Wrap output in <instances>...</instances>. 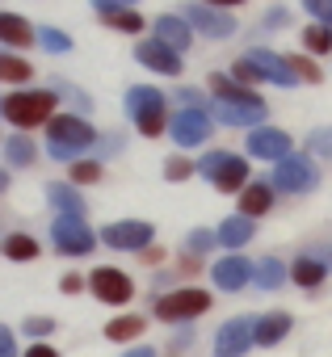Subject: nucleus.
Instances as JSON below:
<instances>
[{"label":"nucleus","instance_id":"obj_1","mask_svg":"<svg viewBox=\"0 0 332 357\" xmlns=\"http://www.w3.org/2000/svg\"><path fill=\"white\" fill-rule=\"evenodd\" d=\"M126 109H130V118H135V126L143 135H160L164 130V93L160 89H147V84L130 89L126 93Z\"/></svg>","mask_w":332,"mask_h":357},{"label":"nucleus","instance_id":"obj_2","mask_svg":"<svg viewBox=\"0 0 332 357\" xmlns=\"http://www.w3.org/2000/svg\"><path fill=\"white\" fill-rule=\"evenodd\" d=\"M51 155L55 160H72L76 151H84L97 135H93V126L89 122H80V118H51Z\"/></svg>","mask_w":332,"mask_h":357},{"label":"nucleus","instance_id":"obj_3","mask_svg":"<svg viewBox=\"0 0 332 357\" xmlns=\"http://www.w3.org/2000/svg\"><path fill=\"white\" fill-rule=\"evenodd\" d=\"M202 172H206V181H211L215 190H223V194H232V190H248V185H244V181H248V164H244L240 155L211 151V155L202 160Z\"/></svg>","mask_w":332,"mask_h":357},{"label":"nucleus","instance_id":"obj_4","mask_svg":"<svg viewBox=\"0 0 332 357\" xmlns=\"http://www.w3.org/2000/svg\"><path fill=\"white\" fill-rule=\"evenodd\" d=\"M51 109H55V97L51 93H13L5 101V118L13 126H38V122L51 118Z\"/></svg>","mask_w":332,"mask_h":357},{"label":"nucleus","instance_id":"obj_5","mask_svg":"<svg viewBox=\"0 0 332 357\" xmlns=\"http://www.w3.org/2000/svg\"><path fill=\"white\" fill-rule=\"evenodd\" d=\"M315 181H319V172L307 155H286L273 172V185L286 194H307V190H315Z\"/></svg>","mask_w":332,"mask_h":357},{"label":"nucleus","instance_id":"obj_6","mask_svg":"<svg viewBox=\"0 0 332 357\" xmlns=\"http://www.w3.org/2000/svg\"><path fill=\"white\" fill-rule=\"evenodd\" d=\"M206 307H211V294H206V290H177V294H164V298L156 303V315L169 319V324H177V319L202 315Z\"/></svg>","mask_w":332,"mask_h":357},{"label":"nucleus","instance_id":"obj_7","mask_svg":"<svg viewBox=\"0 0 332 357\" xmlns=\"http://www.w3.org/2000/svg\"><path fill=\"white\" fill-rule=\"evenodd\" d=\"M51 240H55V248H59V252H72V257H84V252L97 244V240H93V231L84 227V219H80V215H63V219H55Z\"/></svg>","mask_w":332,"mask_h":357},{"label":"nucleus","instance_id":"obj_8","mask_svg":"<svg viewBox=\"0 0 332 357\" xmlns=\"http://www.w3.org/2000/svg\"><path fill=\"white\" fill-rule=\"evenodd\" d=\"M257 340V324L252 319H227L215 336V357H244L248 344Z\"/></svg>","mask_w":332,"mask_h":357},{"label":"nucleus","instance_id":"obj_9","mask_svg":"<svg viewBox=\"0 0 332 357\" xmlns=\"http://www.w3.org/2000/svg\"><path fill=\"white\" fill-rule=\"evenodd\" d=\"M186 22H190L194 30H202L206 38H227V34H236V17L223 13V9H211V5H190V9H186Z\"/></svg>","mask_w":332,"mask_h":357},{"label":"nucleus","instance_id":"obj_10","mask_svg":"<svg viewBox=\"0 0 332 357\" xmlns=\"http://www.w3.org/2000/svg\"><path fill=\"white\" fill-rule=\"evenodd\" d=\"M173 139H177L181 147L206 143V139H211V114H206V109H181V114L173 118Z\"/></svg>","mask_w":332,"mask_h":357},{"label":"nucleus","instance_id":"obj_11","mask_svg":"<svg viewBox=\"0 0 332 357\" xmlns=\"http://www.w3.org/2000/svg\"><path fill=\"white\" fill-rule=\"evenodd\" d=\"M215 118L227 126H257L265 118V101L248 97V101H215Z\"/></svg>","mask_w":332,"mask_h":357},{"label":"nucleus","instance_id":"obj_12","mask_svg":"<svg viewBox=\"0 0 332 357\" xmlns=\"http://www.w3.org/2000/svg\"><path fill=\"white\" fill-rule=\"evenodd\" d=\"M248 151L252 155H261V160H286L290 155V135L286 130H273V126H257L252 135H248Z\"/></svg>","mask_w":332,"mask_h":357},{"label":"nucleus","instance_id":"obj_13","mask_svg":"<svg viewBox=\"0 0 332 357\" xmlns=\"http://www.w3.org/2000/svg\"><path fill=\"white\" fill-rule=\"evenodd\" d=\"M156 231H151V223H110L105 231H101V240L110 244V248H126V252H135V248H147V240H151Z\"/></svg>","mask_w":332,"mask_h":357},{"label":"nucleus","instance_id":"obj_14","mask_svg":"<svg viewBox=\"0 0 332 357\" xmlns=\"http://www.w3.org/2000/svg\"><path fill=\"white\" fill-rule=\"evenodd\" d=\"M244 59H248V63L257 68V76H261V80H269V84H282V89H290V84L299 80V76L290 72V63H286L282 55H273V51H248Z\"/></svg>","mask_w":332,"mask_h":357},{"label":"nucleus","instance_id":"obj_15","mask_svg":"<svg viewBox=\"0 0 332 357\" xmlns=\"http://www.w3.org/2000/svg\"><path fill=\"white\" fill-rule=\"evenodd\" d=\"M135 59L147 63L151 72H164V76H177V72H181V55L169 51L164 43H156V38H151V43H139V47H135Z\"/></svg>","mask_w":332,"mask_h":357},{"label":"nucleus","instance_id":"obj_16","mask_svg":"<svg viewBox=\"0 0 332 357\" xmlns=\"http://www.w3.org/2000/svg\"><path fill=\"white\" fill-rule=\"evenodd\" d=\"M93 294L101 298V303H126L130 298V278L126 273H118V269H97L93 273Z\"/></svg>","mask_w":332,"mask_h":357},{"label":"nucleus","instance_id":"obj_17","mask_svg":"<svg viewBox=\"0 0 332 357\" xmlns=\"http://www.w3.org/2000/svg\"><path fill=\"white\" fill-rule=\"evenodd\" d=\"M211 278H215V286H219V290H240V286L252 278V265H248L244 257H227V261H219V265H215V273H211Z\"/></svg>","mask_w":332,"mask_h":357},{"label":"nucleus","instance_id":"obj_18","mask_svg":"<svg viewBox=\"0 0 332 357\" xmlns=\"http://www.w3.org/2000/svg\"><path fill=\"white\" fill-rule=\"evenodd\" d=\"M156 43H164L169 51H186L190 47V22H181V17H160L156 22Z\"/></svg>","mask_w":332,"mask_h":357},{"label":"nucleus","instance_id":"obj_19","mask_svg":"<svg viewBox=\"0 0 332 357\" xmlns=\"http://www.w3.org/2000/svg\"><path fill=\"white\" fill-rule=\"evenodd\" d=\"M219 244H227V248H240V244H248L252 240V219H244V215H232L219 231Z\"/></svg>","mask_w":332,"mask_h":357},{"label":"nucleus","instance_id":"obj_20","mask_svg":"<svg viewBox=\"0 0 332 357\" xmlns=\"http://www.w3.org/2000/svg\"><path fill=\"white\" fill-rule=\"evenodd\" d=\"M286 332H290V315H282V311L257 319V344H278Z\"/></svg>","mask_w":332,"mask_h":357},{"label":"nucleus","instance_id":"obj_21","mask_svg":"<svg viewBox=\"0 0 332 357\" xmlns=\"http://www.w3.org/2000/svg\"><path fill=\"white\" fill-rule=\"evenodd\" d=\"M240 206H244V219H257V215H265L273 206V190L269 185H248L240 194Z\"/></svg>","mask_w":332,"mask_h":357},{"label":"nucleus","instance_id":"obj_22","mask_svg":"<svg viewBox=\"0 0 332 357\" xmlns=\"http://www.w3.org/2000/svg\"><path fill=\"white\" fill-rule=\"evenodd\" d=\"M0 38H5L9 47H30L34 43V30L22 17H13V13H0Z\"/></svg>","mask_w":332,"mask_h":357},{"label":"nucleus","instance_id":"obj_23","mask_svg":"<svg viewBox=\"0 0 332 357\" xmlns=\"http://www.w3.org/2000/svg\"><path fill=\"white\" fill-rule=\"evenodd\" d=\"M324 273H328V265H324L319 257H299V261H294V269H290V278H294L299 286H319V282H324Z\"/></svg>","mask_w":332,"mask_h":357},{"label":"nucleus","instance_id":"obj_24","mask_svg":"<svg viewBox=\"0 0 332 357\" xmlns=\"http://www.w3.org/2000/svg\"><path fill=\"white\" fill-rule=\"evenodd\" d=\"M47 202H55L63 215H80L84 211V202H80V194L72 185H47Z\"/></svg>","mask_w":332,"mask_h":357},{"label":"nucleus","instance_id":"obj_25","mask_svg":"<svg viewBox=\"0 0 332 357\" xmlns=\"http://www.w3.org/2000/svg\"><path fill=\"white\" fill-rule=\"evenodd\" d=\"M252 278H257V286H261V290H278V286H282V278H286V269H282V261L265 257V261L257 265V273H252Z\"/></svg>","mask_w":332,"mask_h":357},{"label":"nucleus","instance_id":"obj_26","mask_svg":"<svg viewBox=\"0 0 332 357\" xmlns=\"http://www.w3.org/2000/svg\"><path fill=\"white\" fill-rule=\"evenodd\" d=\"M5 257H9V261H34V257H38V244H34L30 236H9V240H5Z\"/></svg>","mask_w":332,"mask_h":357},{"label":"nucleus","instance_id":"obj_27","mask_svg":"<svg viewBox=\"0 0 332 357\" xmlns=\"http://www.w3.org/2000/svg\"><path fill=\"white\" fill-rule=\"evenodd\" d=\"M303 43H307L315 55L332 51V26H307V30H303Z\"/></svg>","mask_w":332,"mask_h":357},{"label":"nucleus","instance_id":"obj_28","mask_svg":"<svg viewBox=\"0 0 332 357\" xmlns=\"http://www.w3.org/2000/svg\"><path fill=\"white\" fill-rule=\"evenodd\" d=\"M139 332H143V319H139V315L114 319V324L105 328V336H110V340H130V336H139Z\"/></svg>","mask_w":332,"mask_h":357},{"label":"nucleus","instance_id":"obj_29","mask_svg":"<svg viewBox=\"0 0 332 357\" xmlns=\"http://www.w3.org/2000/svg\"><path fill=\"white\" fill-rule=\"evenodd\" d=\"M110 26H118V30H126V34H139L143 30V17L135 13V9H118V13H101Z\"/></svg>","mask_w":332,"mask_h":357},{"label":"nucleus","instance_id":"obj_30","mask_svg":"<svg viewBox=\"0 0 332 357\" xmlns=\"http://www.w3.org/2000/svg\"><path fill=\"white\" fill-rule=\"evenodd\" d=\"M0 80H30V63L13 59V55H0Z\"/></svg>","mask_w":332,"mask_h":357},{"label":"nucleus","instance_id":"obj_31","mask_svg":"<svg viewBox=\"0 0 332 357\" xmlns=\"http://www.w3.org/2000/svg\"><path fill=\"white\" fill-rule=\"evenodd\" d=\"M5 155H9L13 164H30V160H34V147H30L26 139H9V143H5Z\"/></svg>","mask_w":332,"mask_h":357},{"label":"nucleus","instance_id":"obj_32","mask_svg":"<svg viewBox=\"0 0 332 357\" xmlns=\"http://www.w3.org/2000/svg\"><path fill=\"white\" fill-rule=\"evenodd\" d=\"M286 63H290V72H294L299 80H307V84H315V80H319V68H315L311 59H299V55H294V59H286Z\"/></svg>","mask_w":332,"mask_h":357},{"label":"nucleus","instance_id":"obj_33","mask_svg":"<svg viewBox=\"0 0 332 357\" xmlns=\"http://www.w3.org/2000/svg\"><path fill=\"white\" fill-rule=\"evenodd\" d=\"M303 9H307L311 17H319L324 26H332V0H303Z\"/></svg>","mask_w":332,"mask_h":357},{"label":"nucleus","instance_id":"obj_34","mask_svg":"<svg viewBox=\"0 0 332 357\" xmlns=\"http://www.w3.org/2000/svg\"><path fill=\"white\" fill-rule=\"evenodd\" d=\"M190 172H194L190 160H169V164H164V176H169V181H186Z\"/></svg>","mask_w":332,"mask_h":357},{"label":"nucleus","instance_id":"obj_35","mask_svg":"<svg viewBox=\"0 0 332 357\" xmlns=\"http://www.w3.org/2000/svg\"><path fill=\"white\" fill-rule=\"evenodd\" d=\"M26 332H30V336H51V332H55V319H47V315H30V319H26Z\"/></svg>","mask_w":332,"mask_h":357},{"label":"nucleus","instance_id":"obj_36","mask_svg":"<svg viewBox=\"0 0 332 357\" xmlns=\"http://www.w3.org/2000/svg\"><path fill=\"white\" fill-rule=\"evenodd\" d=\"M38 38H43V47H47V51H68V47H72V43H68V34H59V30H43Z\"/></svg>","mask_w":332,"mask_h":357},{"label":"nucleus","instance_id":"obj_37","mask_svg":"<svg viewBox=\"0 0 332 357\" xmlns=\"http://www.w3.org/2000/svg\"><path fill=\"white\" fill-rule=\"evenodd\" d=\"M211 244H219L215 231H194V236H190V252H206Z\"/></svg>","mask_w":332,"mask_h":357},{"label":"nucleus","instance_id":"obj_38","mask_svg":"<svg viewBox=\"0 0 332 357\" xmlns=\"http://www.w3.org/2000/svg\"><path fill=\"white\" fill-rule=\"evenodd\" d=\"M311 151L332 155V130H315V135H311Z\"/></svg>","mask_w":332,"mask_h":357},{"label":"nucleus","instance_id":"obj_39","mask_svg":"<svg viewBox=\"0 0 332 357\" xmlns=\"http://www.w3.org/2000/svg\"><path fill=\"white\" fill-rule=\"evenodd\" d=\"M72 176H76V181H97L101 168H97V164H76V168H72Z\"/></svg>","mask_w":332,"mask_h":357},{"label":"nucleus","instance_id":"obj_40","mask_svg":"<svg viewBox=\"0 0 332 357\" xmlns=\"http://www.w3.org/2000/svg\"><path fill=\"white\" fill-rule=\"evenodd\" d=\"M0 357H17V349H13V332L0 324Z\"/></svg>","mask_w":332,"mask_h":357},{"label":"nucleus","instance_id":"obj_41","mask_svg":"<svg viewBox=\"0 0 332 357\" xmlns=\"http://www.w3.org/2000/svg\"><path fill=\"white\" fill-rule=\"evenodd\" d=\"M236 80H244V84H252V80H261V76H257V68H252L248 59H240V63H236Z\"/></svg>","mask_w":332,"mask_h":357},{"label":"nucleus","instance_id":"obj_42","mask_svg":"<svg viewBox=\"0 0 332 357\" xmlns=\"http://www.w3.org/2000/svg\"><path fill=\"white\" fill-rule=\"evenodd\" d=\"M93 5H97L101 13H114L118 5H135V0H93Z\"/></svg>","mask_w":332,"mask_h":357},{"label":"nucleus","instance_id":"obj_43","mask_svg":"<svg viewBox=\"0 0 332 357\" xmlns=\"http://www.w3.org/2000/svg\"><path fill=\"white\" fill-rule=\"evenodd\" d=\"M26 357H55V349H47V344H34V349H30Z\"/></svg>","mask_w":332,"mask_h":357},{"label":"nucleus","instance_id":"obj_44","mask_svg":"<svg viewBox=\"0 0 332 357\" xmlns=\"http://www.w3.org/2000/svg\"><path fill=\"white\" fill-rule=\"evenodd\" d=\"M126 357H156V353H151V349H130Z\"/></svg>","mask_w":332,"mask_h":357},{"label":"nucleus","instance_id":"obj_45","mask_svg":"<svg viewBox=\"0 0 332 357\" xmlns=\"http://www.w3.org/2000/svg\"><path fill=\"white\" fill-rule=\"evenodd\" d=\"M206 5H244V0H206Z\"/></svg>","mask_w":332,"mask_h":357},{"label":"nucleus","instance_id":"obj_46","mask_svg":"<svg viewBox=\"0 0 332 357\" xmlns=\"http://www.w3.org/2000/svg\"><path fill=\"white\" fill-rule=\"evenodd\" d=\"M5 185H9V176H5V172H0V190H5Z\"/></svg>","mask_w":332,"mask_h":357},{"label":"nucleus","instance_id":"obj_47","mask_svg":"<svg viewBox=\"0 0 332 357\" xmlns=\"http://www.w3.org/2000/svg\"><path fill=\"white\" fill-rule=\"evenodd\" d=\"M0 114H5V101H0Z\"/></svg>","mask_w":332,"mask_h":357}]
</instances>
